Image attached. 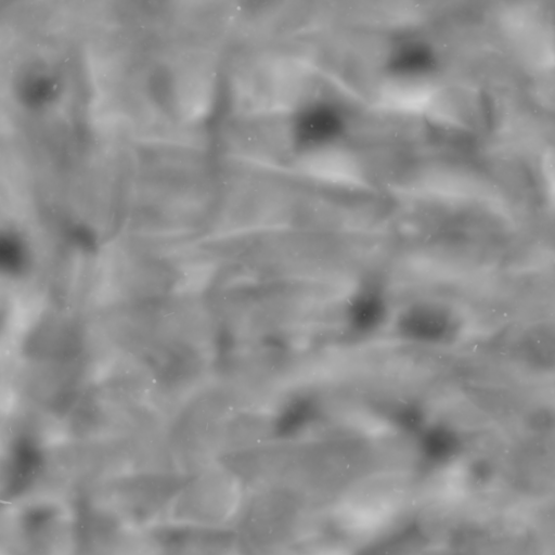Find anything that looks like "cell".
<instances>
[{
    "label": "cell",
    "mask_w": 555,
    "mask_h": 555,
    "mask_svg": "<svg viewBox=\"0 0 555 555\" xmlns=\"http://www.w3.org/2000/svg\"><path fill=\"white\" fill-rule=\"evenodd\" d=\"M304 169L310 176L331 183L357 184L361 172L354 158L336 147H324L307 155Z\"/></svg>",
    "instance_id": "cell-2"
},
{
    "label": "cell",
    "mask_w": 555,
    "mask_h": 555,
    "mask_svg": "<svg viewBox=\"0 0 555 555\" xmlns=\"http://www.w3.org/2000/svg\"><path fill=\"white\" fill-rule=\"evenodd\" d=\"M436 95L435 86L422 78H395L384 85L380 102L387 108L408 114L426 111Z\"/></svg>",
    "instance_id": "cell-1"
}]
</instances>
